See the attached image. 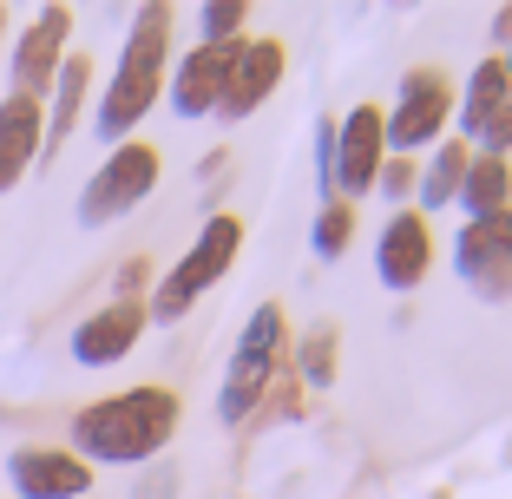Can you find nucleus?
Wrapping results in <instances>:
<instances>
[{"label": "nucleus", "mask_w": 512, "mask_h": 499, "mask_svg": "<svg viewBox=\"0 0 512 499\" xmlns=\"http://www.w3.org/2000/svg\"><path fill=\"white\" fill-rule=\"evenodd\" d=\"M7 480H14L20 499H86L92 493V467L73 454V447H46V440H27L7 454Z\"/></svg>", "instance_id": "13"}, {"label": "nucleus", "mask_w": 512, "mask_h": 499, "mask_svg": "<svg viewBox=\"0 0 512 499\" xmlns=\"http://www.w3.org/2000/svg\"><path fill=\"white\" fill-rule=\"evenodd\" d=\"M145 329H151L145 303H119V296H112L106 309H92V316L73 329V362L79 368H112L145 342Z\"/></svg>", "instance_id": "14"}, {"label": "nucleus", "mask_w": 512, "mask_h": 499, "mask_svg": "<svg viewBox=\"0 0 512 499\" xmlns=\"http://www.w3.org/2000/svg\"><path fill=\"white\" fill-rule=\"evenodd\" d=\"M66 40H73V7H40L33 27L14 40V92L20 99L46 106V92H53V79L66 66Z\"/></svg>", "instance_id": "12"}, {"label": "nucleus", "mask_w": 512, "mask_h": 499, "mask_svg": "<svg viewBox=\"0 0 512 499\" xmlns=\"http://www.w3.org/2000/svg\"><path fill=\"white\" fill-rule=\"evenodd\" d=\"M506 40H512V7H499L493 14V53H506Z\"/></svg>", "instance_id": "26"}, {"label": "nucleus", "mask_w": 512, "mask_h": 499, "mask_svg": "<svg viewBox=\"0 0 512 499\" xmlns=\"http://www.w3.org/2000/svg\"><path fill=\"white\" fill-rule=\"evenodd\" d=\"M0 40H7V7H0Z\"/></svg>", "instance_id": "28"}, {"label": "nucleus", "mask_w": 512, "mask_h": 499, "mask_svg": "<svg viewBox=\"0 0 512 499\" xmlns=\"http://www.w3.org/2000/svg\"><path fill=\"white\" fill-rule=\"evenodd\" d=\"M427 270H434V224H427L414 204H407V211H388V224L375 230V276H381V289L414 296V289L427 283Z\"/></svg>", "instance_id": "10"}, {"label": "nucleus", "mask_w": 512, "mask_h": 499, "mask_svg": "<svg viewBox=\"0 0 512 499\" xmlns=\"http://www.w3.org/2000/svg\"><path fill=\"white\" fill-rule=\"evenodd\" d=\"M316 184H322V204L335 197V119L322 112L316 119Z\"/></svg>", "instance_id": "24"}, {"label": "nucleus", "mask_w": 512, "mask_h": 499, "mask_svg": "<svg viewBox=\"0 0 512 499\" xmlns=\"http://www.w3.org/2000/svg\"><path fill=\"white\" fill-rule=\"evenodd\" d=\"M40 145H46V106L7 92V99H0V197L40 165Z\"/></svg>", "instance_id": "15"}, {"label": "nucleus", "mask_w": 512, "mask_h": 499, "mask_svg": "<svg viewBox=\"0 0 512 499\" xmlns=\"http://www.w3.org/2000/svg\"><path fill=\"white\" fill-rule=\"evenodd\" d=\"M355 204H342V197H329V204H316V224H309V250H316V263H342L348 243H355Z\"/></svg>", "instance_id": "21"}, {"label": "nucleus", "mask_w": 512, "mask_h": 499, "mask_svg": "<svg viewBox=\"0 0 512 499\" xmlns=\"http://www.w3.org/2000/svg\"><path fill=\"white\" fill-rule=\"evenodd\" d=\"M158 178H165V158H158V145H145V138H125V145H112L106 165L92 171L86 191H79V224L99 230V224H119V217H132L138 204L158 191Z\"/></svg>", "instance_id": "6"}, {"label": "nucleus", "mask_w": 512, "mask_h": 499, "mask_svg": "<svg viewBox=\"0 0 512 499\" xmlns=\"http://www.w3.org/2000/svg\"><path fill=\"white\" fill-rule=\"evenodd\" d=\"M283 79H289V40H283V33H250L243 53H237V73H230V86H224L217 119L237 125V119H250V112H263Z\"/></svg>", "instance_id": "11"}, {"label": "nucleus", "mask_w": 512, "mask_h": 499, "mask_svg": "<svg viewBox=\"0 0 512 499\" xmlns=\"http://www.w3.org/2000/svg\"><path fill=\"white\" fill-rule=\"evenodd\" d=\"M453 276L480 303H512V211L467 217V224L453 230Z\"/></svg>", "instance_id": "7"}, {"label": "nucleus", "mask_w": 512, "mask_h": 499, "mask_svg": "<svg viewBox=\"0 0 512 499\" xmlns=\"http://www.w3.org/2000/svg\"><path fill=\"white\" fill-rule=\"evenodd\" d=\"M388 165V138H381V106L362 99L335 119V197L342 204H362L375 197V178Z\"/></svg>", "instance_id": "8"}, {"label": "nucleus", "mask_w": 512, "mask_h": 499, "mask_svg": "<svg viewBox=\"0 0 512 499\" xmlns=\"http://www.w3.org/2000/svg\"><path fill=\"white\" fill-rule=\"evenodd\" d=\"M237 53L243 46H184L171 60V79H165V106L178 119H217L224 106V86L237 73Z\"/></svg>", "instance_id": "9"}, {"label": "nucleus", "mask_w": 512, "mask_h": 499, "mask_svg": "<svg viewBox=\"0 0 512 499\" xmlns=\"http://www.w3.org/2000/svg\"><path fill=\"white\" fill-rule=\"evenodd\" d=\"M171 14L165 0H151L132 14V33L119 46V66H112L106 92H99V106H92V132L106 138V145H125V138L145 125V112L165 99V79H171Z\"/></svg>", "instance_id": "2"}, {"label": "nucleus", "mask_w": 512, "mask_h": 499, "mask_svg": "<svg viewBox=\"0 0 512 499\" xmlns=\"http://www.w3.org/2000/svg\"><path fill=\"white\" fill-rule=\"evenodd\" d=\"M46 99H53V106H46V145H40V158H53L66 138H73L79 112H86V99H92V60H86V53H66V66H60V79H53Z\"/></svg>", "instance_id": "18"}, {"label": "nucleus", "mask_w": 512, "mask_h": 499, "mask_svg": "<svg viewBox=\"0 0 512 499\" xmlns=\"http://www.w3.org/2000/svg\"><path fill=\"white\" fill-rule=\"evenodd\" d=\"M512 106V73H506V60L499 53H486L480 66H473L467 79H460V106H453V138H480L486 125L499 119V112Z\"/></svg>", "instance_id": "16"}, {"label": "nucleus", "mask_w": 512, "mask_h": 499, "mask_svg": "<svg viewBox=\"0 0 512 499\" xmlns=\"http://www.w3.org/2000/svg\"><path fill=\"white\" fill-rule=\"evenodd\" d=\"M250 0H204L197 7V46H243L250 40Z\"/></svg>", "instance_id": "22"}, {"label": "nucleus", "mask_w": 512, "mask_h": 499, "mask_svg": "<svg viewBox=\"0 0 512 499\" xmlns=\"http://www.w3.org/2000/svg\"><path fill=\"white\" fill-rule=\"evenodd\" d=\"M289 316L283 303H256L250 322H243L237 348H230V368H224V388H217V421L224 427H243L263 414V401H270V388L283 381L289 368Z\"/></svg>", "instance_id": "3"}, {"label": "nucleus", "mask_w": 512, "mask_h": 499, "mask_svg": "<svg viewBox=\"0 0 512 499\" xmlns=\"http://www.w3.org/2000/svg\"><path fill=\"white\" fill-rule=\"evenodd\" d=\"M414 178H421V158H388L375 178V197H388V211H407L414 204Z\"/></svg>", "instance_id": "23"}, {"label": "nucleus", "mask_w": 512, "mask_h": 499, "mask_svg": "<svg viewBox=\"0 0 512 499\" xmlns=\"http://www.w3.org/2000/svg\"><path fill=\"white\" fill-rule=\"evenodd\" d=\"M289 368H296L302 388H335L342 381V329L335 322H309V329L289 342Z\"/></svg>", "instance_id": "19"}, {"label": "nucleus", "mask_w": 512, "mask_h": 499, "mask_svg": "<svg viewBox=\"0 0 512 499\" xmlns=\"http://www.w3.org/2000/svg\"><path fill=\"white\" fill-rule=\"evenodd\" d=\"M467 217H499L512 211V158H486L473 152L467 158V178H460V197H453Z\"/></svg>", "instance_id": "20"}, {"label": "nucleus", "mask_w": 512, "mask_h": 499, "mask_svg": "<svg viewBox=\"0 0 512 499\" xmlns=\"http://www.w3.org/2000/svg\"><path fill=\"white\" fill-rule=\"evenodd\" d=\"M499 60H506V73H512V40H506V53H499Z\"/></svg>", "instance_id": "27"}, {"label": "nucleus", "mask_w": 512, "mask_h": 499, "mask_svg": "<svg viewBox=\"0 0 512 499\" xmlns=\"http://www.w3.org/2000/svg\"><path fill=\"white\" fill-rule=\"evenodd\" d=\"M467 158H473V145L467 138H440L434 152L421 158V178H414V211L427 217V224H434L440 211H447L453 197H460V178H467Z\"/></svg>", "instance_id": "17"}, {"label": "nucleus", "mask_w": 512, "mask_h": 499, "mask_svg": "<svg viewBox=\"0 0 512 499\" xmlns=\"http://www.w3.org/2000/svg\"><path fill=\"white\" fill-rule=\"evenodd\" d=\"M237 257H243V217L237 211H211L204 230H197V243H184V257L158 276V289H145V316L151 322H184L230 276Z\"/></svg>", "instance_id": "4"}, {"label": "nucleus", "mask_w": 512, "mask_h": 499, "mask_svg": "<svg viewBox=\"0 0 512 499\" xmlns=\"http://www.w3.org/2000/svg\"><path fill=\"white\" fill-rule=\"evenodd\" d=\"M453 106H460V79L447 66H434V60L407 66L401 86H394V106H381L388 158H427L453 132Z\"/></svg>", "instance_id": "5"}, {"label": "nucleus", "mask_w": 512, "mask_h": 499, "mask_svg": "<svg viewBox=\"0 0 512 499\" xmlns=\"http://www.w3.org/2000/svg\"><path fill=\"white\" fill-rule=\"evenodd\" d=\"M178 421H184L178 388L138 381V388H119L106 401H86L66 434H73V454L86 467H145V460H158L171 447Z\"/></svg>", "instance_id": "1"}, {"label": "nucleus", "mask_w": 512, "mask_h": 499, "mask_svg": "<svg viewBox=\"0 0 512 499\" xmlns=\"http://www.w3.org/2000/svg\"><path fill=\"white\" fill-rule=\"evenodd\" d=\"M145 283H151V263L132 257V263L119 270V303H145Z\"/></svg>", "instance_id": "25"}]
</instances>
